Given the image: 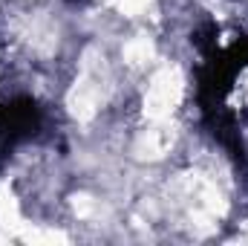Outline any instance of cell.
<instances>
[{
	"label": "cell",
	"instance_id": "obj_1",
	"mask_svg": "<svg viewBox=\"0 0 248 246\" xmlns=\"http://www.w3.org/2000/svg\"><path fill=\"white\" fill-rule=\"evenodd\" d=\"M243 18H246V20H248V6H246V15H243Z\"/></svg>",
	"mask_w": 248,
	"mask_h": 246
}]
</instances>
